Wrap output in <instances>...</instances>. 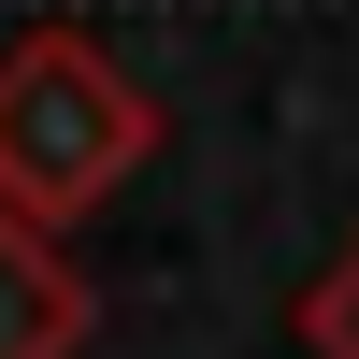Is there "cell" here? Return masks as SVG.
I'll return each instance as SVG.
<instances>
[{"label":"cell","instance_id":"6da1fadb","mask_svg":"<svg viewBox=\"0 0 359 359\" xmlns=\"http://www.w3.org/2000/svg\"><path fill=\"white\" fill-rule=\"evenodd\" d=\"M144 158H158V86H144L101 29L43 15V29L0 43V216L15 230L101 216Z\"/></svg>","mask_w":359,"mask_h":359},{"label":"cell","instance_id":"7a4b0ae2","mask_svg":"<svg viewBox=\"0 0 359 359\" xmlns=\"http://www.w3.org/2000/svg\"><path fill=\"white\" fill-rule=\"evenodd\" d=\"M86 331H101L86 259L57 245V230H15V216H0V359H86Z\"/></svg>","mask_w":359,"mask_h":359},{"label":"cell","instance_id":"3957f363","mask_svg":"<svg viewBox=\"0 0 359 359\" xmlns=\"http://www.w3.org/2000/svg\"><path fill=\"white\" fill-rule=\"evenodd\" d=\"M302 359H359V245L302 287Z\"/></svg>","mask_w":359,"mask_h":359}]
</instances>
